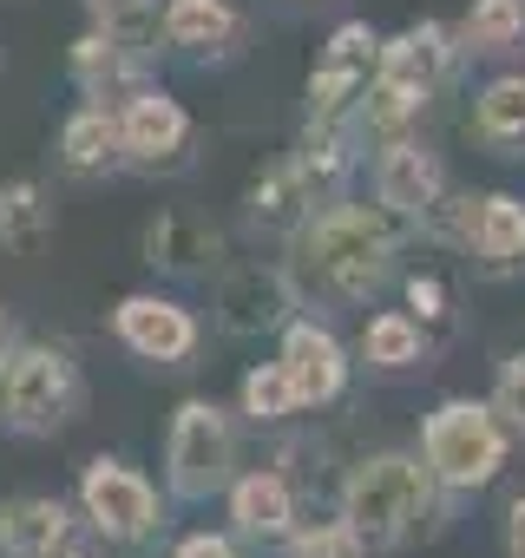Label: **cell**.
<instances>
[{"label":"cell","mask_w":525,"mask_h":558,"mask_svg":"<svg viewBox=\"0 0 525 558\" xmlns=\"http://www.w3.org/2000/svg\"><path fill=\"white\" fill-rule=\"evenodd\" d=\"M316 210H322V204L309 197V184H303V171H296L290 151H283L277 165H262V171L249 178V191H243V223L262 230V236H283V243H290Z\"/></svg>","instance_id":"obj_20"},{"label":"cell","mask_w":525,"mask_h":558,"mask_svg":"<svg viewBox=\"0 0 525 558\" xmlns=\"http://www.w3.org/2000/svg\"><path fill=\"white\" fill-rule=\"evenodd\" d=\"M362 119L349 112V119H309L303 132H296V145H290V158H296V171H303V184H309V197L316 204H342L349 197V184H355V171H362Z\"/></svg>","instance_id":"obj_15"},{"label":"cell","mask_w":525,"mask_h":558,"mask_svg":"<svg viewBox=\"0 0 525 558\" xmlns=\"http://www.w3.org/2000/svg\"><path fill=\"white\" fill-rule=\"evenodd\" d=\"M119 138H125V165L132 171H178L191 158L197 125H191L184 99L151 80V86H138V93L119 99Z\"/></svg>","instance_id":"obj_10"},{"label":"cell","mask_w":525,"mask_h":558,"mask_svg":"<svg viewBox=\"0 0 525 558\" xmlns=\"http://www.w3.org/2000/svg\"><path fill=\"white\" fill-rule=\"evenodd\" d=\"M80 506L60 493H14L0 499V551L8 558H53L60 545L80 538Z\"/></svg>","instance_id":"obj_18"},{"label":"cell","mask_w":525,"mask_h":558,"mask_svg":"<svg viewBox=\"0 0 525 558\" xmlns=\"http://www.w3.org/2000/svg\"><path fill=\"white\" fill-rule=\"evenodd\" d=\"M73 506H80L86 532L106 538V545H119V551H138V545L164 538V525H171V493H158L151 473L132 466L125 453H93L80 466Z\"/></svg>","instance_id":"obj_5"},{"label":"cell","mask_w":525,"mask_h":558,"mask_svg":"<svg viewBox=\"0 0 525 558\" xmlns=\"http://www.w3.org/2000/svg\"><path fill=\"white\" fill-rule=\"evenodd\" d=\"M80 8L93 27H138V21H151L158 0H80Z\"/></svg>","instance_id":"obj_33"},{"label":"cell","mask_w":525,"mask_h":558,"mask_svg":"<svg viewBox=\"0 0 525 558\" xmlns=\"http://www.w3.org/2000/svg\"><path fill=\"white\" fill-rule=\"evenodd\" d=\"M66 80L86 93V99H125L138 86H151V47L132 34V27H86L73 47H66Z\"/></svg>","instance_id":"obj_13"},{"label":"cell","mask_w":525,"mask_h":558,"mask_svg":"<svg viewBox=\"0 0 525 558\" xmlns=\"http://www.w3.org/2000/svg\"><path fill=\"white\" fill-rule=\"evenodd\" d=\"M60 171L66 178H112L125 171V138H119V106L112 99H80L66 119H60Z\"/></svg>","instance_id":"obj_19"},{"label":"cell","mask_w":525,"mask_h":558,"mask_svg":"<svg viewBox=\"0 0 525 558\" xmlns=\"http://www.w3.org/2000/svg\"><path fill=\"white\" fill-rule=\"evenodd\" d=\"M368 86V66H349V60H316L309 80H303V106L309 119H349L355 99Z\"/></svg>","instance_id":"obj_27"},{"label":"cell","mask_w":525,"mask_h":558,"mask_svg":"<svg viewBox=\"0 0 525 558\" xmlns=\"http://www.w3.org/2000/svg\"><path fill=\"white\" fill-rule=\"evenodd\" d=\"M86 414V368L66 342L14 336L0 349V434L53 440Z\"/></svg>","instance_id":"obj_3"},{"label":"cell","mask_w":525,"mask_h":558,"mask_svg":"<svg viewBox=\"0 0 525 558\" xmlns=\"http://www.w3.org/2000/svg\"><path fill=\"white\" fill-rule=\"evenodd\" d=\"M283 558H368V545L355 538V525L342 519V512H303L296 519V532L283 538Z\"/></svg>","instance_id":"obj_28"},{"label":"cell","mask_w":525,"mask_h":558,"mask_svg":"<svg viewBox=\"0 0 525 558\" xmlns=\"http://www.w3.org/2000/svg\"><path fill=\"white\" fill-rule=\"evenodd\" d=\"M401 217H388L381 204H322L290 243H283V269L303 296V310H355L375 303L394 269H401Z\"/></svg>","instance_id":"obj_1"},{"label":"cell","mask_w":525,"mask_h":558,"mask_svg":"<svg viewBox=\"0 0 525 558\" xmlns=\"http://www.w3.org/2000/svg\"><path fill=\"white\" fill-rule=\"evenodd\" d=\"M210 316L230 342H262L303 316V296L283 263H223L217 290H210Z\"/></svg>","instance_id":"obj_7"},{"label":"cell","mask_w":525,"mask_h":558,"mask_svg":"<svg viewBox=\"0 0 525 558\" xmlns=\"http://www.w3.org/2000/svg\"><path fill=\"white\" fill-rule=\"evenodd\" d=\"M138 256L158 269V276H178V283H197V276H217L223 269V230L197 210H158L145 217L138 230Z\"/></svg>","instance_id":"obj_14"},{"label":"cell","mask_w":525,"mask_h":558,"mask_svg":"<svg viewBox=\"0 0 525 558\" xmlns=\"http://www.w3.org/2000/svg\"><path fill=\"white\" fill-rule=\"evenodd\" d=\"M512 453V427L492 414V401H473V395H453L440 401L427 421H420V460L427 473L447 486V493H479L499 480Z\"/></svg>","instance_id":"obj_6"},{"label":"cell","mask_w":525,"mask_h":558,"mask_svg":"<svg viewBox=\"0 0 525 558\" xmlns=\"http://www.w3.org/2000/svg\"><path fill=\"white\" fill-rule=\"evenodd\" d=\"M106 323H112V342H119L132 362H145V368H197V355H204V323H197V310H184V303L164 296V290H132V296H119Z\"/></svg>","instance_id":"obj_8"},{"label":"cell","mask_w":525,"mask_h":558,"mask_svg":"<svg viewBox=\"0 0 525 558\" xmlns=\"http://www.w3.org/2000/svg\"><path fill=\"white\" fill-rule=\"evenodd\" d=\"M518 47H525V0H473L460 21V53L505 60Z\"/></svg>","instance_id":"obj_26"},{"label":"cell","mask_w":525,"mask_h":558,"mask_svg":"<svg viewBox=\"0 0 525 558\" xmlns=\"http://www.w3.org/2000/svg\"><path fill=\"white\" fill-rule=\"evenodd\" d=\"M466 250H473L486 269H525V197H512V191H486Z\"/></svg>","instance_id":"obj_23"},{"label":"cell","mask_w":525,"mask_h":558,"mask_svg":"<svg viewBox=\"0 0 525 558\" xmlns=\"http://www.w3.org/2000/svg\"><path fill=\"white\" fill-rule=\"evenodd\" d=\"M223 519L243 545H262V551H283V538L296 532L303 519V486L283 473V466H243L230 486H223Z\"/></svg>","instance_id":"obj_12"},{"label":"cell","mask_w":525,"mask_h":558,"mask_svg":"<svg viewBox=\"0 0 525 558\" xmlns=\"http://www.w3.org/2000/svg\"><path fill=\"white\" fill-rule=\"evenodd\" d=\"M453 53H460V34H447L440 21H407L401 34H381V53H375V80H394L420 99H434L453 73Z\"/></svg>","instance_id":"obj_16"},{"label":"cell","mask_w":525,"mask_h":558,"mask_svg":"<svg viewBox=\"0 0 525 558\" xmlns=\"http://www.w3.org/2000/svg\"><path fill=\"white\" fill-rule=\"evenodd\" d=\"M407 316L427 329V342H447V329H453V290H447V276H434V269L407 276Z\"/></svg>","instance_id":"obj_29"},{"label":"cell","mask_w":525,"mask_h":558,"mask_svg":"<svg viewBox=\"0 0 525 558\" xmlns=\"http://www.w3.org/2000/svg\"><path fill=\"white\" fill-rule=\"evenodd\" d=\"M368 184H375V204L388 217H401L407 230H420V217L447 197V165H440L434 145H420L414 132H401V138H381L375 145Z\"/></svg>","instance_id":"obj_11"},{"label":"cell","mask_w":525,"mask_h":558,"mask_svg":"<svg viewBox=\"0 0 525 558\" xmlns=\"http://www.w3.org/2000/svg\"><path fill=\"white\" fill-rule=\"evenodd\" d=\"M14 342V316H8V303H0V349Z\"/></svg>","instance_id":"obj_36"},{"label":"cell","mask_w":525,"mask_h":558,"mask_svg":"<svg viewBox=\"0 0 525 558\" xmlns=\"http://www.w3.org/2000/svg\"><path fill=\"white\" fill-rule=\"evenodd\" d=\"M473 138L492 158H525V73H499L473 93Z\"/></svg>","instance_id":"obj_22"},{"label":"cell","mask_w":525,"mask_h":558,"mask_svg":"<svg viewBox=\"0 0 525 558\" xmlns=\"http://www.w3.org/2000/svg\"><path fill=\"white\" fill-rule=\"evenodd\" d=\"M277 362L290 368L303 414L335 408V401L349 395V381H355V349H349V342H342L322 316H309V310H303V316L277 336Z\"/></svg>","instance_id":"obj_9"},{"label":"cell","mask_w":525,"mask_h":558,"mask_svg":"<svg viewBox=\"0 0 525 558\" xmlns=\"http://www.w3.org/2000/svg\"><path fill=\"white\" fill-rule=\"evenodd\" d=\"M296 414H303V401H296V381H290L283 362H249L243 368V381H236V421H249V427H290Z\"/></svg>","instance_id":"obj_24"},{"label":"cell","mask_w":525,"mask_h":558,"mask_svg":"<svg viewBox=\"0 0 525 558\" xmlns=\"http://www.w3.org/2000/svg\"><path fill=\"white\" fill-rule=\"evenodd\" d=\"M375 53H381V34L368 21H342L322 47V60H349V66H368V73H375Z\"/></svg>","instance_id":"obj_31"},{"label":"cell","mask_w":525,"mask_h":558,"mask_svg":"<svg viewBox=\"0 0 525 558\" xmlns=\"http://www.w3.org/2000/svg\"><path fill=\"white\" fill-rule=\"evenodd\" d=\"M427 355H434V342L407 310H375L355 336V362L368 375H414V368H427Z\"/></svg>","instance_id":"obj_21"},{"label":"cell","mask_w":525,"mask_h":558,"mask_svg":"<svg viewBox=\"0 0 525 558\" xmlns=\"http://www.w3.org/2000/svg\"><path fill=\"white\" fill-rule=\"evenodd\" d=\"M486 401H492V414L525 440V355H505V362H499V375H492V395H486Z\"/></svg>","instance_id":"obj_30"},{"label":"cell","mask_w":525,"mask_h":558,"mask_svg":"<svg viewBox=\"0 0 525 558\" xmlns=\"http://www.w3.org/2000/svg\"><path fill=\"white\" fill-rule=\"evenodd\" d=\"M249 34L236 0H164L158 8V40L164 53H184V60H223L236 53Z\"/></svg>","instance_id":"obj_17"},{"label":"cell","mask_w":525,"mask_h":558,"mask_svg":"<svg viewBox=\"0 0 525 558\" xmlns=\"http://www.w3.org/2000/svg\"><path fill=\"white\" fill-rule=\"evenodd\" d=\"M164 558H249V551H243L236 532H210V525H197V532H184Z\"/></svg>","instance_id":"obj_32"},{"label":"cell","mask_w":525,"mask_h":558,"mask_svg":"<svg viewBox=\"0 0 525 558\" xmlns=\"http://www.w3.org/2000/svg\"><path fill=\"white\" fill-rule=\"evenodd\" d=\"M499 538H505V558H525V493L505 506V532Z\"/></svg>","instance_id":"obj_34"},{"label":"cell","mask_w":525,"mask_h":558,"mask_svg":"<svg viewBox=\"0 0 525 558\" xmlns=\"http://www.w3.org/2000/svg\"><path fill=\"white\" fill-rule=\"evenodd\" d=\"M53 230V197L40 178H0V250H34Z\"/></svg>","instance_id":"obj_25"},{"label":"cell","mask_w":525,"mask_h":558,"mask_svg":"<svg viewBox=\"0 0 525 558\" xmlns=\"http://www.w3.org/2000/svg\"><path fill=\"white\" fill-rule=\"evenodd\" d=\"M440 499H447V486L427 473V460H420V447L407 453V447H381V453H362L349 473H342V486H335V512L355 525V538L368 545V551H401V545H414L420 532H434L440 519Z\"/></svg>","instance_id":"obj_2"},{"label":"cell","mask_w":525,"mask_h":558,"mask_svg":"<svg viewBox=\"0 0 525 558\" xmlns=\"http://www.w3.org/2000/svg\"><path fill=\"white\" fill-rule=\"evenodd\" d=\"M243 473V427L236 408L217 395H184L164 421V493L178 506H210Z\"/></svg>","instance_id":"obj_4"},{"label":"cell","mask_w":525,"mask_h":558,"mask_svg":"<svg viewBox=\"0 0 525 558\" xmlns=\"http://www.w3.org/2000/svg\"><path fill=\"white\" fill-rule=\"evenodd\" d=\"M53 558H93V545H86V538H73V545H60Z\"/></svg>","instance_id":"obj_35"}]
</instances>
